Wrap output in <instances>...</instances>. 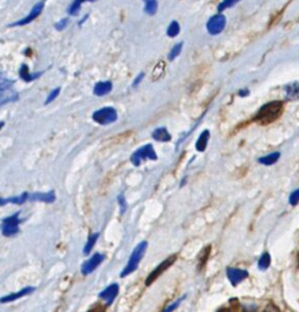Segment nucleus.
Listing matches in <instances>:
<instances>
[{
	"instance_id": "obj_1",
	"label": "nucleus",
	"mask_w": 299,
	"mask_h": 312,
	"mask_svg": "<svg viewBox=\"0 0 299 312\" xmlns=\"http://www.w3.org/2000/svg\"><path fill=\"white\" fill-rule=\"evenodd\" d=\"M284 105L281 101H270V103L263 105L258 111L255 121L261 123V125H268V123L274 122L277 118L281 116Z\"/></svg>"
},
{
	"instance_id": "obj_2",
	"label": "nucleus",
	"mask_w": 299,
	"mask_h": 312,
	"mask_svg": "<svg viewBox=\"0 0 299 312\" xmlns=\"http://www.w3.org/2000/svg\"><path fill=\"white\" fill-rule=\"evenodd\" d=\"M147 247H148V243L145 240L141 241V243H139L138 245L134 247V250H133V251H132V255H131L130 260H128L127 265H126V267L123 268L122 273H121V277H122V278H125V277H127L128 274L133 273L134 271L137 270V267H138L139 262H141L142 259H143Z\"/></svg>"
},
{
	"instance_id": "obj_3",
	"label": "nucleus",
	"mask_w": 299,
	"mask_h": 312,
	"mask_svg": "<svg viewBox=\"0 0 299 312\" xmlns=\"http://www.w3.org/2000/svg\"><path fill=\"white\" fill-rule=\"evenodd\" d=\"M156 158H158V156H156V153L152 144H147L139 148L131 156V161L134 166H139L143 160H156Z\"/></svg>"
},
{
	"instance_id": "obj_4",
	"label": "nucleus",
	"mask_w": 299,
	"mask_h": 312,
	"mask_svg": "<svg viewBox=\"0 0 299 312\" xmlns=\"http://www.w3.org/2000/svg\"><path fill=\"white\" fill-rule=\"evenodd\" d=\"M92 117L99 125H110V123H114L117 120V112L114 107L106 106L97 110Z\"/></svg>"
},
{
	"instance_id": "obj_5",
	"label": "nucleus",
	"mask_w": 299,
	"mask_h": 312,
	"mask_svg": "<svg viewBox=\"0 0 299 312\" xmlns=\"http://www.w3.org/2000/svg\"><path fill=\"white\" fill-rule=\"evenodd\" d=\"M175 261H176V255H172V256H170L169 259H166L161 263H159L158 267H156L152 273H149V276L147 277V279H145V286L148 287V286H150V284L154 283L156 279H158L164 272H165L170 266H172V263H174Z\"/></svg>"
},
{
	"instance_id": "obj_6",
	"label": "nucleus",
	"mask_w": 299,
	"mask_h": 312,
	"mask_svg": "<svg viewBox=\"0 0 299 312\" xmlns=\"http://www.w3.org/2000/svg\"><path fill=\"white\" fill-rule=\"evenodd\" d=\"M18 215H20V212H16V214L12 215V216L6 217V219L2 220L1 232L5 236L15 235V234L18 232V225H20Z\"/></svg>"
},
{
	"instance_id": "obj_7",
	"label": "nucleus",
	"mask_w": 299,
	"mask_h": 312,
	"mask_svg": "<svg viewBox=\"0 0 299 312\" xmlns=\"http://www.w3.org/2000/svg\"><path fill=\"white\" fill-rule=\"evenodd\" d=\"M226 26V17L222 13H217L212 17L209 18L208 23H206V29L211 36H217L225 29Z\"/></svg>"
},
{
	"instance_id": "obj_8",
	"label": "nucleus",
	"mask_w": 299,
	"mask_h": 312,
	"mask_svg": "<svg viewBox=\"0 0 299 312\" xmlns=\"http://www.w3.org/2000/svg\"><path fill=\"white\" fill-rule=\"evenodd\" d=\"M12 83L11 80L7 79L1 80V105L13 103L18 99L17 91L12 89Z\"/></svg>"
},
{
	"instance_id": "obj_9",
	"label": "nucleus",
	"mask_w": 299,
	"mask_h": 312,
	"mask_svg": "<svg viewBox=\"0 0 299 312\" xmlns=\"http://www.w3.org/2000/svg\"><path fill=\"white\" fill-rule=\"evenodd\" d=\"M43 9H44V1L37 2V4L33 6V9L29 11V13L26 16L25 18H22V20L17 21V22H15V23H11L10 26L17 27V26H25V25H27V23H31L32 21L36 20V18L38 17L40 13H42Z\"/></svg>"
},
{
	"instance_id": "obj_10",
	"label": "nucleus",
	"mask_w": 299,
	"mask_h": 312,
	"mask_svg": "<svg viewBox=\"0 0 299 312\" xmlns=\"http://www.w3.org/2000/svg\"><path fill=\"white\" fill-rule=\"evenodd\" d=\"M104 259H105V256L103 254H99V252L98 254H94L90 260H87L85 263H83L82 268H81V270H82V273L85 274V276L91 274L97 267H98L99 265H100L101 262H103Z\"/></svg>"
},
{
	"instance_id": "obj_11",
	"label": "nucleus",
	"mask_w": 299,
	"mask_h": 312,
	"mask_svg": "<svg viewBox=\"0 0 299 312\" xmlns=\"http://www.w3.org/2000/svg\"><path fill=\"white\" fill-rule=\"evenodd\" d=\"M226 274H227V278L230 279L232 286H237V284L241 283L242 281H244L248 277L247 271L233 267H228L227 270H226Z\"/></svg>"
},
{
	"instance_id": "obj_12",
	"label": "nucleus",
	"mask_w": 299,
	"mask_h": 312,
	"mask_svg": "<svg viewBox=\"0 0 299 312\" xmlns=\"http://www.w3.org/2000/svg\"><path fill=\"white\" fill-rule=\"evenodd\" d=\"M118 290H120V287L118 284L114 283L111 286H109L106 289H104L103 292L99 294V299H103L106 303V305H111L112 301L116 299L117 294H118Z\"/></svg>"
},
{
	"instance_id": "obj_13",
	"label": "nucleus",
	"mask_w": 299,
	"mask_h": 312,
	"mask_svg": "<svg viewBox=\"0 0 299 312\" xmlns=\"http://www.w3.org/2000/svg\"><path fill=\"white\" fill-rule=\"evenodd\" d=\"M34 290H36V288H34V287H27V288H25V289L20 290V292L12 293V294H9V295H6V297L1 298V304L12 303V301L20 299V298L27 297V295H29V294H31V293H33Z\"/></svg>"
},
{
	"instance_id": "obj_14",
	"label": "nucleus",
	"mask_w": 299,
	"mask_h": 312,
	"mask_svg": "<svg viewBox=\"0 0 299 312\" xmlns=\"http://www.w3.org/2000/svg\"><path fill=\"white\" fill-rule=\"evenodd\" d=\"M112 90V83L110 80H103V82H98L94 85L93 93L97 96H104L109 94Z\"/></svg>"
},
{
	"instance_id": "obj_15",
	"label": "nucleus",
	"mask_w": 299,
	"mask_h": 312,
	"mask_svg": "<svg viewBox=\"0 0 299 312\" xmlns=\"http://www.w3.org/2000/svg\"><path fill=\"white\" fill-rule=\"evenodd\" d=\"M56 199L55 193L54 192H48V193H33V194H29V200L33 201H43V203H54Z\"/></svg>"
},
{
	"instance_id": "obj_16",
	"label": "nucleus",
	"mask_w": 299,
	"mask_h": 312,
	"mask_svg": "<svg viewBox=\"0 0 299 312\" xmlns=\"http://www.w3.org/2000/svg\"><path fill=\"white\" fill-rule=\"evenodd\" d=\"M287 100H299V82H293L285 88Z\"/></svg>"
},
{
	"instance_id": "obj_17",
	"label": "nucleus",
	"mask_w": 299,
	"mask_h": 312,
	"mask_svg": "<svg viewBox=\"0 0 299 312\" xmlns=\"http://www.w3.org/2000/svg\"><path fill=\"white\" fill-rule=\"evenodd\" d=\"M153 139H155L156 142H161V143H166V142L171 141V136L165 127H160L153 132Z\"/></svg>"
},
{
	"instance_id": "obj_18",
	"label": "nucleus",
	"mask_w": 299,
	"mask_h": 312,
	"mask_svg": "<svg viewBox=\"0 0 299 312\" xmlns=\"http://www.w3.org/2000/svg\"><path fill=\"white\" fill-rule=\"evenodd\" d=\"M42 75H43V72H36V74H31V72H29V70H28V66L27 65H22L20 69V77L22 78V79L27 83L37 79V78H39L40 76H42Z\"/></svg>"
},
{
	"instance_id": "obj_19",
	"label": "nucleus",
	"mask_w": 299,
	"mask_h": 312,
	"mask_svg": "<svg viewBox=\"0 0 299 312\" xmlns=\"http://www.w3.org/2000/svg\"><path fill=\"white\" fill-rule=\"evenodd\" d=\"M209 138H210V132L208 130L201 132V134L199 136L198 141H197V143H196V149L200 153L205 152L206 147H208Z\"/></svg>"
},
{
	"instance_id": "obj_20",
	"label": "nucleus",
	"mask_w": 299,
	"mask_h": 312,
	"mask_svg": "<svg viewBox=\"0 0 299 312\" xmlns=\"http://www.w3.org/2000/svg\"><path fill=\"white\" fill-rule=\"evenodd\" d=\"M27 200H29V194L28 193H23V194L15 196V198H10V199H1L0 204L1 206L6 205L7 203H11V204H16V205H22L23 203H26Z\"/></svg>"
},
{
	"instance_id": "obj_21",
	"label": "nucleus",
	"mask_w": 299,
	"mask_h": 312,
	"mask_svg": "<svg viewBox=\"0 0 299 312\" xmlns=\"http://www.w3.org/2000/svg\"><path fill=\"white\" fill-rule=\"evenodd\" d=\"M279 158H280V153H271V154L264 156V157H260L259 162L263 163V165L270 166V165H274Z\"/></svg>"
},
{
	"instance_id": "obj_22",
	"label": "nucleus",
	"mask_w": 299,
	"mask_h": 312,
	"mask_svg": "<svg viewBox=\"0 0 299 312\" xmlns=\"http://www.w3.org/2000/svg\"><path fill=\"white\" fill-rule=\"evenodd\" d=\"M86 1H94V0H74V1H72V4L70 5L69 9H67V12H69V15H74V16L77 15V13L80 12L82 4Z\"/></svg>"
},
{
	"instance_id": "obj_23",
	"label": "nucleus",
	"mask_w": 299,
	"mask_h": 312,
	"mask_svg": "<svg viewBox=\"0 0 299 312\" xmlns=\"http://www.w3.org/2000/svg\"><path fill=\"white\" fill-rule=\"evenodd\" d=\"M98 238H99V233L91 234L90 238H88L87 244H86V246H85V250H83V252H85L86 255H90V252L92 251V249H93V247H94V244L97 243Z\"/></svg>"
},
{
	"instance_id": "obj_24",
	"label": "nucleus",
	"mask_w": 299,
	"mask_h": 312,
	"mask_svg": "<svg viewBox=\"0 0 299 312\" xmlns=\"http://www.w3.org/2000/svg\"><path fill=\"white\" fill-rule=\"evenodd\" d=\"M270 263H271L270 255H269V252H264V254L261 255V257L259 259V262H258L259 270H261V271L268 270L269 266H270Z\"/></svg>"
},
{
	"instance_id": "obj_25",
	"label": "nucleus",
	"mask_w": 299,
	"mask_h": 312,
	"mask_svg": "<svg viewBox=\"0 0 299 312\" xmlns=\"http://www.w3.org/2000/svg\"><path fill=\"white\" fill-rule=\"evenodd\" d=\"M180 31H181L180 23L177 22V21H172V22L169 25V28H168V31H166V33H168V36L171 37V38H175V37L180 33Z\"/></svg>"
},
{
	"instance_id": "obj_26",
	"label": "nucleus",
	"mask_w": 299,
	"mask_h": 312,
	"mask_svg": "<svg viewBox=\"0 0 299 312\" xmlns=\"http://www.w3.org/2000/svg\"><path fill=\"white\" fill-rule=\"evenodd\" d=\"M144 11L148 15H155L156 11H158V1L156 0H148L145 2Z\"/></svg>"
},
{
	"instance_id": "obj_27",
	"label": "nucleus",
	"mask_w": 299,
	"mask_h": 312,
	"mask_svg": "<svg viewBox=\"0 0 299 312\" xmlns=\"http://www.w3.org/2000/svg\"><path fill=\"white\" fill-rule=\"evenodd\" d=\"M182 48H183V43H179V44L175 45V47L172 48L171 50H170V53H169V55H168L169 60L170 61H174L175 59H176L177 56H179L180 54H181Z\"/></svg>"
},
{
	"instance_id": "obj_28",
	"label": "nucleus",
	"mask_w": 299,
	"mask_h": 312,
	"mask_svg": "<svg viewBox=\"0 0 299 312\" xmlns=\"http://www.w3.org/2000/svg\"><path fill=\"white\" fill-rule=\"evenodd\" d=\"M238 1H241V0H223V1L220 2L219 6H217V10L221 12L223 10L228 9V7H232L233 5H236Z\"/></svg>"
},
{
	"instance_id": "obj_29",
	"label": "nucleus",
	"mask_w": 299,
	"mask_h": 312,
	"mask_svg": "<svg viewBox=\"0 0 299 312\" xmlns=\"http://www.w3.org/2000/svg\"><path fill=\"white\" fill-rule=\"evenodd\" d=\"M60 91H61V88H55V89L50 91L49 95H48V98H47V100H45V104L48 105V104L52 103V101L55 100V99L59 96V94H60Z\"/></svg>"
},
{
	"instance_id": "obj_30",
	"label": "nucleus",
	"mask_w": 299,
	"mask_h": 312,
	"mask_svg": "<svg viewBox=\"0 0 299 312\" xmlns=\"http://www.w3.org/2000/svg\"><path fill=\"white\" fill-rule=\"evenodd\" d=\"M209 252H210V246L205 247V249L200 252V255H199V263H200L201 266L205 265L206 260H208V257H209Z\"/></svg>"
},
{
	"instance_id": "obj_31",
	"label": "nucleus",
	"mask_w": 299,
	"mask_h": 312,
	"mask_svg": "<svg viewBox=\"0 0 299 312\" xmlns=\"http://www.w3.org/2000/svg\"><path fill=\"white\" fill-rule=\"evenodd\" d=\"M185 298H186V297H182V298H180V299H177L176 301H174V303H172L171 305H169L168 308L164 309L163 312H172V311H175V310H176V309L180 306V304H181V301L185 300Z\"/></svg>"
},
{
	"instance_id": "obj_32",
	"label": "nucleus",
	"mask_w": 299,
	"mask_h": 312,
	"mask_svg": "<svg viewBox=\"0 0 299 312\" xmlns=\"http://www.w3.org/2000/svg\"><path fill=\"white\" fill-rule=\"evenodd\" d=\"M298 203H299V188L290 195V204L291 205L295 206V205H297Z\"/></svg>"
},
{
	"instance_id": "obj_33",
	"label": "nucleus",
	"mask_w": 299,
	"mask_h": 312,
	"mask_svg": "<svg viewBox=\"0 0 299 312\" xmlns=\"http://www.w3.org/2000/svg\"><path fill=\"white\" fill-rule=\"evenodd\" d=\"M117 200H118V204H120V212L121 214H123V212L126 211V208H127V204H126L125 198H123V195H118Z\"/></svg>"
},
{
	"instance_id": "obj_34",
	"label": "nucleus",
	"mask_w": 299,
	"mask_h": 312,
	"mask_svg": "<svg viewBox=\"0 0 299 312\" xmlns=\"http://www.w3.org/2000/svg\"><path fill=\"white\" fill-rule=\"evenodd\" d=\"M67 23H69V20H67V18H63V20L59 21V22L56 23L55 28L58 29V31H63V29H65L67 27Z\"/></svg>"
},
{
	"instance_id": "obj_35",
	"label": "nucleus",
	"mask_w": 299,
	"mask_h": 312,
	"mask_svg": "<svg viewBox=\"0 0 299 312\" xmlns=\"http://www.w3.org/2000/svg\"><path fill=\"white\" fill-rule=\"evenodd\" d=\"M263 312H281V310H280V309L277 308V306L275 305V304L270 303L268 306H266L265 310H264Z\"/></svg>"
},
{
	"instance_id": "obj_36",
	"label": "nucleus",
	"mask_w": 299,
	"mask_h": 312,
	"mask_svg": "<svg viewBox=\"0 0 299 312\" xmlns=\"http://www.w3.org/2000/svg\"><path fill=\"white\" fill-rule=\"evenodd\" d=\"M87 312H105V306L98 304V305H94L93 308L90 309Z\"/></svg>"
},
{
	"instance_id": "obj_37",
	"label": "nucleus",
	"mask_w": 299,
	"mask_h": 312,
	"mask_svg": "<svg viewBox=\"0 0 299 312\" xmlns=\"http://www.w3.org/2000/svg\"><path fill=\"white\" fill-rule=\"evenodd\" d=\"M143 77H144V74H141V75H139V76L137 77L136 79H134V82H133V87H137V85H138L139 83L142 82V79H143Z\"/></svg>"
},
{
	"instance_id": "obj_38",
	"label": "nucleus",
	"mask_w": 299,
	"mask_h": 312,
	"mask_svg": "<svg viewBox=\"0 0 299 312\" xmlns=\"http://www.w3.org/2000/svg\"><path fill=\"white\" fill-rule=\"evenodd\" d=\"M239 95H242V96L248 95V90H241L239 91Z\"/></svg>"
},
{
	"instance_id": "obj_39",
	"label": "nucleus",
	"mask_w": 299,
	"mask_h": 312,
	"mask_svg": "<svg viewBox=\"0 0 299 312\" xmlns=\"http://www.w3.org/2000/svg\"><path fill=\"white\" fill-rule=\"evenodd\" d=\"M219 312H230V311H225V310H220Z\"/></svg>"
},
{
	"instance_id": "obj_40",
	"label": "nucleus",
	"mask_w": 299,
	"mask_h": 312,
	"mask_svg": "<svg viewBox=\"0 0 299 312\" xmlns=\"http://www.w3.org/2000/svg\"><path fill=\"white\" fill-rule=\"evenodd\" d=\"M144 1H145V2H147V1H148V0H144Z\"/></svg>"
}]
</instances>
